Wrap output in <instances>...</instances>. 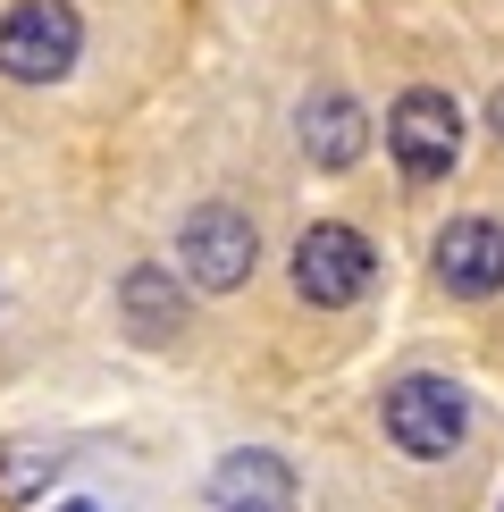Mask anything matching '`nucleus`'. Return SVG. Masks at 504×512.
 I'll list each match as a JSON object with an SVG mask.
<instances>
[{"label": "nucleus", "mask_w": 504, "mask_h": 512, "mask_svg": "<svg viewBox=\"0 0 504 512\" xmlns=\"http://www.w3.org/2000/svg\"><path fill=\"white\" fill-rule=\"evenodd\" d=\"M488 118H496V143H504V93H496V110H488Z\"/></svg>", "instance_id": "obj_12"}, {"label": "nucleus", "mask_w": 504, "mask_h": 512, "mask_svg": "<svg viewBox=\"0 0 504 512\" xmlns=\"http://www.w3.org/2000/svg\"><path fill=\"white\" fill-rule=\"evenodd\" d=\"M387 152L412 185H437L462 168V101L437 93V84H412L404 101L387 110Z\"/></svg>", "instance_id": "obj_5"}, {"label": "nucleus", "mask_w": 504, "mask_h": 512, "mask_svg": "<svg viewBox=\"0 0 504 512\" xmlns=\"http://www.w3.org/2000/svg\"><path fill=\"white\" fill-rule=\"evenodd\" d=\"M84 51L76 0H9L0 9V76L9 84H59Z\"/></svg>", "instance_id": "obj_4"}, {"label": "nucleus", "mask_w": 504, "mask_h": 512, "mask_svg": "<svg viewBox=\"0 0 504 512\" xmlns=\"http://www.w3.org/2000/svg\"><path fill=\"white\" fill-rule=\"evenodd\" d=\"M429 269H437V286H446L454 303H488V294H504V219H446Z\"/></svg>", "instance_id": "obj_6"}, {"label": "nucleus", "mask_w": 504, "mask_h": 512, "mask_svg": "<svg viewBox=\"0 0 504 512\" xmlns=\"http://www.w3.org/2000/svg\"><path fill=\"white\" fill-rule=\"evenodd\" d=\"M294 294H303L311 311H345V303H362L370 294V277H378V252L362 227H345V219H311L303 236H294Z\"/></svg>", "instance_id": "obj_3"}, {"label": "nucleus", "mask_w": 504, "mask_h": 512, "mask_svg": "<svg viewBox=\"0 0 504 512\" xmlns=\"http://www.w3.org/2000/svg\"><path fill=\"white\" fill-rule=\"evenodd\" d=\"M252 269H261V227L236 202H202L177 219V277L194 294H236L252 286Z\"/></svg>", "instance_id": "obj_2"}, {"label": "nucleus", "mask_w": 504, "mask_h": 512, "mask_svg": "<svg viewBox=\"0 0 504 512\" xmlns=\"http://www.w3.org/2000/svg\"><path fill=\"white\" fill-rule=\"evenodd\" d=\"M185 311H194V303H185V277H177V269L135 261V269L118 277V328L135 336V345H152V353L177 345V336H185Z\"/></svg>", "instance_id": "obj_8"}, {"label": "nucleus", "mask_w": 504, "mask_h": 512, "mask_svg": "<svg viewBox=\"0 0 504 512\" xmlns=\"http://www.w3.org/2000/svg\"><path fill=\"white\" fill-rule=\"evenodd\" d=\"M378 429H387L395 454H412V462H446L462 437H471V403H462L454 378H437V370H404L387 395H378Z\"/></svg>", "instance_id": "obj_1"}, {"label": "nucleus", "mask_w": 504, "mask_h": 512, "mask_svg": "<svg viewBox=\"0 0 504 512\" xmlns=\"http://www.w3.org/2000/svg\"><path fill=\"white\" fill-rule=\"evenodd\" d=\"M210 512H294V462L269 445H236L210 471Z\"/></svg>", "instance_id": "obj_9"}, {"label": "nucleus", "mask_w": 504, "mask_h": 512, "mask_svg": "<svg viewBox=\"0 0 504 512\" xmlns=\"http://www.w3.org/2000/svg\"><path fill=\"white\" fill-rule=\"evenodd\" d=\"M59 471H68V445H51V437H9V445H0V512L42 504Z\"/></svg>", "instance_id": "obj_10"}, {"label": "nucleus", "mask_w": 504, "mask_h": 512, "mask_svg": "<svg viewBox=\"0 0 504 512\" xmlns=\"http://www.w3.org/2000/svg\"><path fill=\"white\" fill-rule=\"evenodd\" d=\"M294 143H303V160L320 168V177H345L353 160L370 152V118L353 93H303V110H294Z\"/></svg>", "instance_id": "obj_7"}, {"label": "nucleus", "mask_w": 504, "mask_h": 512, "mask_svg": "<svg viewBox=\"0 0 504 512\" xmlns=\"http://www.w3.org/2000/svg\"><path fill=\"white\" fill-rule=\"evenodd\" d=\"M51 512H110V504H93V496H68V504H51Z\"/></svg>", "instance_id": "obj_11"}, {"label": "nucleus", "mask_w": 504, "mask_h": 512, "mask_svg": "<svg viewBox=\"0 0 504 512\" xmlns=\"http://www.w3.org/2000/svg\"><path fill=\"white\" fill-rule=\"evenodd\" d=\"M496 512H504V504H496Z\"/></svg>", "instance_id": "obj_13"}]
</instances>
